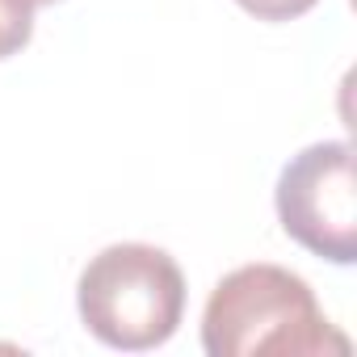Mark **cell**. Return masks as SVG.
Listing matches in <instances>:
<instances>
[{"label":"cell","instance_id":"cell-1","mask_svg":"<svg viewBox=\"0 0 357 357\" xmlns=\"http://www.w3.org/2000/svg\"><path fill=\"white\" fill-rule=\"evenodd\" d=\"M202 349L211 357L261 353H349V340L328 324L315 290L282 265H240L206 298Z\"/></svg>","mask_w":357,"mask_h":357},{"label":"cell","instance_id":"cell-2","mask_svg":"<svg viewBox=\"0 0 357 357\" xmlns=\"http://www.w3.org/2000/svg\"><path fill=\"white\" fill-rule=\"evenodd\" d=\"M84 328L126 353L164 344L185 311V278L164 248L151 244H109L101 248L76 286Z\"/></svg>","mask_w":357,"mask_h":357},{"label":"cell","instance_id":"cell-3","mask_svg":"<svg viewBox=\"0 0 357 357\" xmlns=\"http://www.w3.org/2000/svg\"><path fill=\"white\" fill-rule=\"evenodd\" d=\"M282 231L307 252L353 265L357 261V185L353 147L344 139L303 147L278 176Z\"/></svg>","mask_w":357,"mask_h":357},{"label":"cell","instance_id":"cell-4","mask_svg":"<svg viewBox=\"0 0 357 357\" xmlns=\"http://www.w3.org/2000/svg\"><path fill=\"white\" fill-rule=\"evenodd\" d=\"M34 34V0H0V59L17 55Z\"/></svg>","mask_w":357,"mask_h":357},{"label":"cell","instance_id":"cell-5","mask_svg":"<svg viewBox=\"0 0 357 357\" xmlns=\"http://www.w3.org/2000/svg\"><path fill=\"white\" fill-rule=\"evenodd\" d=\"M236 5L261 22H290V17H303L307 9H315V0H236Z\"/></svg>","mask_w":357,"mask_h":357},{"label":"cell","instance_id":"cell-6","mask_svg":"<svg viewBox=\"0 0 357 357\" xmlns=\"http://www.w3.org/2000/svg\"><path fill=\"white\" fill-rule=\"evenodd\" d=\"M34 5H55V0H34Z\"/></svg>","mask_w":357,"mask_h":357}]
</instances>
